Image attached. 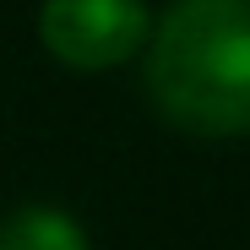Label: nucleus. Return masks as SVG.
Segmentation results:
<instances>
[{
    "label": "nucleus",
    "mask_w": 250,
    "mask_h": 250,
    "mask_svg": "<svg viewBox=\"0 0 250 250\" xmlns=\"http://www.w3.org/2000/svg\"><path fill=\"white\" fill-rule=\"evenodd\" d=\"M147 93L196 136L250 131V0H169L147 27Z\"/></svg>",
    "instance_id": "f257e3e1"
},
{
    "label": "nucleus",
    "mask_w": 250,
    "mask_h": 250,
    "mask_svg": "<svg viewBox=\"0 0 250 250\" xmlns=\"http://www.w3.org/2000/svg\"><path fill=\"white\" fill-rule=\"evenodd\" d=\"M147 0H44L38 6V38L65 65L98 71L120 65L147 44Z\"/></svg>",
    "instance_id": "f03ea898"
},
{
    "label": "nucleus",
    "mask_w": 250,
    "mask_h": 250,
    "mask_svg": "<svg viewBox=\"0 0 250 250\" xmlns=\"http://www.w3.org/2000/svg\"><path fill=\"white\" fill-rule=\"evenodd\" d=\"M0 250H93V234L60 201H22L0 218Z\"/></svg>",
    "instance_id": "7ed1b4c3"
}]
</instances>
